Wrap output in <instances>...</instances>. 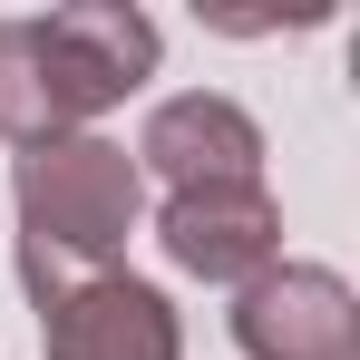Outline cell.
Masks as SVG:
<instances>
[{"label":"cell","mask_w":360,"mask_h":360,"mask_svg":"<svg viewBox=\"0 0 360 360\" xmlns=\"http://www.w3.org/2000/svg\"><path fill=\"white\" fill-rule=\"evenodd\" d=\"M10 214H20V292L39 311L68 283L117 273L127 234L146 214V176H136V156L117 136L78 127V136H49V146L10 156Z\"/></svg>","instance_id":"cell-1"},{"label":"cell","mask_w":360,"mask_h":360,"mask_svg":"<svg viewBox=\"0 0 360 360\" xmlns=\"http://www.w3.org/2000/svg\"><path fill=\"white\" fill-rule=\"evenodd\" d=\"M39 49H49V78H59L68 117L98 127L108 108H127L146 78H156V20L136 10V0H68L39 20Z\"/></svg>","instance_id":"cell-2"},{"label":"cell","mask_w":360,"mask_h":360,"mask_svg":"<svg viewBox=\"0 0 360 360\" xmlns=\"http://www.w3.org/2000/svg\"><path fill=\"white\" fill-rule=\"evenodd\" d=\"M156 243L185 283H214V292H243L263 263H283V205L273 185H185L156 205Z\"/></svg>","instance_id":"cell-3"},{"label":"cell","mask_w":360,"mask_h":360,"mask_svg":"<svg viewBox=\"0 0 360 360\" xmlns=\"http://www.w3.org/2000/svg\"><path fill=\"white\" fill-rule=\"evenodd\" d=\"M243 360H360V302L331 263H263L234 292Z\"/></svg>","instance_id":"cell-4"},{"label":"cell","mask_w":360,"mask_h":360,"mask_svg":"<svg viewBox=\"0 0 360 360\" xmlns=\"http://www.w3.org/2000/svg\"><path fill=\"white\" fill-rule=\"evenodd\" d=\"M136 176H156L166 195H185V185H253L263 176V127L224 88L156 98L146 127H136Z\"/></svg>","instance_id":"cell-5"},{"label":"cell","mask_w":360,"mask_h":360,"mask_svg":"<svg viewBox=\"0 0 360 360\" xmlns=\"http://www.w3.org/2000/svg\"><path fill=\"white\" fill-rule=\"evenodd\" d=\"M39 351L49 360H185V321L156 283L98 273V283H68L59 302H39Z\"/></svg>","instance_id":"cell-6"},{"label":"cell","mask_w":360,"mask_h":360,"mask_svg":"<svg viewBox=\"0 0 360 360\" xmlns=\"http://www.w3.org/2000/svg\"><path fill=\"white\" fill-rule=\"evenodd\" d=\"M49 136H78V117L49 78L39 20H0V146H49Z\"/></svg>","instance_id":"cell-7"}]
</instances>
